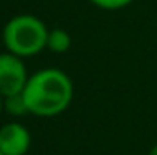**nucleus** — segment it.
Returning a JSON list of instances; mask_svg holds the SVG:
<instances>
[{"label":"nucleus","instance_id":"nucleus-1","mask_svg":"<svg viewBox=\"0 0 157 155\" xmlns=\"http://www.w3.org/2000/svg\"><path fill=\"white\" fill-rule=\"evenodd\" d=\"M22 95L29 113L37 117H57L71 104L73 82L57 68H44L28 78Z\"/></svg>","mask_w":157,"mask_h":155},{"label":"nucleus","instance_id":"nucleus-2","mask_svg":"<svg viewBox=\"0 0 157 155\" xmlns=\"http://www.w3.org/2000/svg\"><path fill=\"white\" fill-rule=\"evenodd\" d=\"M48 35L49 29L40 18L33 15H17L4 26L2 40L9 53L26 59L46 49Z\"/></svg>","mask_w":157,"mask_h":155},{"label":"nucleus","instance_id":"nucleus-3","mask_svg":"<svg viewBox=\"0 0 157 155\" xmlns=\"http://www.w3.org/2000/svg\"><path fill=\"white\" fill-rule=\"evenodd\" d=\"M28 73L24 60L13 53H0V95L11 97L24 91L28 84Z\"/></svg>","mask_w":157,"mask_h":155},{"label":"nucleus","instance_id":"nucleus-4","mask_svg":"<svg viewBox=\"0 0 157 155\" xmlns=\"http://www.w3.org/2000/svg\"><path fill=\"white\" fill-rule=\"evenodd\" d=\"M31 135L20 122H7L0 128V152L4 155H26Z\"/></svg>","mask_w":157,"mask_h":155},{"label":"nucleus","instance_id":"nucleus-5","mask_svg":"<svg viewBox=\"0 0 157 155\" xmlns=\"http://www.w3.org/2000/svg\"><path fill=\"white\" fill-rule=\"evenodd\" d=\"M49 51L53 53H66L70 47H71V37L66 29L62 28H55L49 31L48 35V46H46Z\"/></svg>","mask_w":157,"mask_h":155},{"label":"nucleus","instance_id":"nucleus-6","mask_svg":"<svg viewBox=\"0 0 157 155\" xmlns=\"http://www.w3.org/2000/svg\"><path fill=\"white\" fill-rule=\"evenodd\" d=\"M4 108H6V112H9L11 115H15V117H24V115L29 113L28 104H26V99H24L22 93L6 97L4 99Z\"/></svg>","mask_w":157,"mask_h":155},{"label":"nucleus","instance_id":"nucleus-7","mask_svg":"<svg viewBox=\"0 0 157 155\" xmlns=\"http://www.w3.org/2000/svg\"><path fill=\"white\" fill-rule=\"evenodd\" d=\"M91 4H95L101 9H108V11H115V9H122L126 6H130L133 0H90Z\"/></svg>","mask_w":157,"mask_h":155},{"label":"nucleus","instance_id":"nucleus-8","mask_svg":"<svg viewBox=\"0 0 157 155\" xmlns=\"http://www.w3.org/2000/svg\"><path fill=\"white\" fill-rule=\"evenodd\" d=\"M148 155H157V144L152 148V150H150V153H148Z\"/></svg>","mask_w":157,"mask_h":155},{"label":"nucleus","instance_id":"nucleus-9","mask_svg":"<svg viewBox=\"0 0 157 155\" xmlns=\"http://www.w3.org/2000/svg\"><path fill=\"white\" fill-rule=\"evenodd\" d=\"M2 110H4V97L0 95V113H2Z\"/></svg>","mask_w":157,"mask_h":155},{"label":"nucleus","instance_id":"nucleus-10","mask_svg":"<svg viewBox=\"0 0 157 155\" xmlns=\"http://www.w3.org/2000/svg\"><path fill=\"white\" fill-rule=\"evenodd\" d=\"M0 155H4V153H2V152H0Z\"/></svg>","mask_w":157,"mask_h":155}]
</instances>
